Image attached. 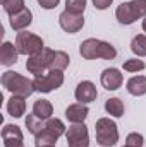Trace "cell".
I'll list each match as a JSON object with an SVG mask.
<instances>
[{"label":"cell","mask_w":146,"mask_h":147,"mask_svg":"<svg viewBox=\"0 0 146 147\" xmlns=\"http://www.w3.org/2000/svg\"><path fill=\"white\" fill-rule=\"evenodd\" d=\"M79 53L84 60H96V58H103V60H113L117 57V50L113 45H110L107 41L96 39V38H88L79 45Z\"/></svg>","instance_id":"cell-1"},{"label":"cell","mask_w":146,"mask_h":147,"mask_svg":"<svg viewBox=\"0 0 146 147\" xmlns=\"http://www.w3.org/2000/svg\"><path fill=\"white\" fill-rule=\"evenodd\" d=\"M0 82L9 92H12V96L29 98L33 92H36L35 91V82L31 79H28V77H24V75H21L17 72H12V70H7V72L2 74Z\"/></svg>","instance_id":"cell-2"},{"label":"cell","mask_w":146,"mask_h":147,"mask_svg":"<svg viewBox=\"0 0 146 147\" xmlns=\"http://www.w3.org/2000/svg\"><path fill=\"white\" fill-rule=\"evenodd\" d=\"M95 135H96V142L102 147H113L119 142L117 125L110 118H100V120H96Z\"/></svg>","instance_id":"cell-3"},{"label":"cell","mask_w":146,"mask_h":147,"mask_svg":"<svg viewBox=\"0 0 146 147\" xmlns=\"http://www.w3.org/2000/svg\"><path fill=\"white\" fill-rule=\"evenodd\" d=\"M16 48L19 51V55H26V57H33L38 55L45 50V43L43 39L33 33L28 31H21L16 36Z\"/></svg>","instance_id":"cell-4"},{"label":"cell","mask_w":146,"mask_h":147,"mask_svg":"<svg viewBox=\"0 0 146 147\" xmlns=\"http://www.w3.org/2000/svg\"><path fill=\"white\" fill-rule=\"evenodd\" d=\"M33 82H35L36 92H52L64 84V74H62V70H48L43 75L35 77Z\"/></svg>","instance_id":"cell-5"},{"label":"cell","mask_w":146,"mask_h":147,"mask_svg":"<svg viewBox=\"0 0 146 147\" xmlns=\"http://www.w3.org/2000/svg\"><path fill=\"white\" fill-rule=\"evenodd\" d=\"M65 139L69 147H88L89 146L88 127L84 123H72L65 132Z\"/></svg>","instance_id":"cell-6"},{"label":"cell","mask_w":146,"mask_h":147,"mask_svg":"<svg viewBox=\"0 0 146 147\" xmlns=\"http://www.w3.org/2000/svg\"><path fill=\"white\" fill-rule=\"evenodd\" d=\"M59 24H60V28H62L65 33L74 34V33H77V31L83 29V26H84V17H83V14H72V12L64 10V12L59 16Z\"/></svg>","instance_id":"cell-7"},{"label":"cell","mask_w":146,"mask_h":147,"mask_svg":"<svg viewBox=\"0 0 146 147\" xmlns=\"http://www.w3.org/2000/svg\"><path fill=\"white\" fill-rule=\"evenodd\" d=\"M48 53H50V48H45L41 53L29 57L28 62H26V69H28V72L33 74L35 77L46 74V70H48Z\"/></svg>","instance_id":"cell-8"},{"label":"cell","mask_w":146,"mask_h":147,"mask_svg":"<svg viewBox=\"0 0 146 147\" xmlns=\"http://www.w3.org/2000/svg\"><path fill=\"white\" fill-rule=\"evenodd\" d=\"M115 17H117V21H119L120 24L129 26V24L136 22L141 16H139V12L136 10L134 3H132V0H131V2H122V3L117 7V10H115Z\"/></svg>","instance_id":"cell-9"},{"label":"cell","mask_w":146,"mask_h":147,"mask_svg":"<svg viewBox=\"0 0 146 147\" xmlns=\"http://www.w3.org/2000/svg\"><path fill=\"white\" fill-rule=\"evenodd\" d=\"M74 96H76V99H77L79 103L88 105V103L96 101L98 92H96V87H95V84H93L91 80H83V82H79V84H77Z\"/></svg>","instance_id":"cell-10"},{"label":"cell","mask_w":146,"mask_h":147,"mask_svg":"<svg viewBox=\"0 0 146 147\" xmlns=\"http://www.w3.org/2000/svg\"><path fill=\"white\" fill-rule=\"evenodd\" d=\"M2 140L3 147H24L23 132L17 125H5L2 128Z\"/></svg>","instance_id":"cell-11"},{"label":"cell","mask_w":146,"mask_h":147,"mask_svg":"<svg viewBox=\"0 0 146 147\" xmlns=\"http://www.w3.org/2000/svg\"><path fill=\"white\" fill-rule=\"evenodd\" d=\"M100 82L102 86L107 89V91H117L122 82H124V77L119 69H105L102 72V77H100Z\"/></svg>","instance_id":"cell-12"},{"label":"cell","mask_w":146,"mask_h":147,"mask_svg":"<svg viewBox=\"0 0 146 147\" xmlns=\"http://www.w3.org/2000/svg\"><path fill=\"white\" fill-rule=\"evenodd\" d=\"M69 55L62 50H50L48 53V70H65L69 67Z\"/></svg>","instance_id":"cell-13"},{"label":"cell","mask_w":146,"mask_h":147,"mask_svg":"<svg viewBox=\"0 0 146 147\" xmlns=\"http://www.w3.org/2000/svg\"><path fill=\"white\" fill-rule=\"evenodd\" d=\"M9 17H10V28L14 31H17V33L24 31L33 22V12L29 9H23L21 12H17L14 16H9Z\"/></svg>","instance_id":"cell-14"},{"label":"cell","mask_w":146,"mask_h":147,"mask_svg":"<svg viewBox=\"0 0 146 147\" xmlns=\"http://www.w3.org/2000/svg\"><path fill=\"white\" fill-rule=\"evenodd\" d=\"M17 57H19V51H17L16 45L10 41H5L0 48V63L3 67H10L17 62Z\"/></svg>","instance_id":"cell-15"},{"label":"cell","mask_w":146,"mask_h":147,"mask_svg":"<svg viewBox=\"0 0 146 147\" xmlns=\"http://www.w3.org/2000/svg\"><path fill=\"white\" fill-rule=\"evenodd\" d=\"M88 113H89V110H88L86 105L76 103V105L67 106V110H65V118H67L71 123H84Z\"/></svg>","instance_id":"cell-16"},{"label":"cell","mask_w":146,"mask_h":147,"mask_svg":"<svg viewBox=\"0 0 146 147\" xmlns=\"http://www.w3.org/2000/svg\"><path fill=\"white\" fill-rule=\"evenodd\" d=\"M126 89L132 96H145L146 94V77L145 75H134L127 80Z\"/></svg>","instance_id":"cell-17"},{"label":"cell","mask_w":146,"mask_h":147,"mask_svg":"<svg viewBox=\"0 0 146 147\" xmlns=\"http://www.w3.org/2000/svg\"><path fill=\"white\" fill-rule=\"evenodd\" d=\"M26 98H21V96H12L9 101H7V111L10 116L14 118H21L26 111Z\"/></svg>","instance_id":"cell-18"},{"label":"cell","mask_w":146,"mask_h":147,"mask_svg":"<svg viewBox=\"0 0 146 147\" xmlns=\"http://www.w3.org/2000/svg\"><path fill=\"white\" fill-rule=\"evenodd\" d=\"M33 113L36 115L40 120H48L53 115V106L46 99H38V101H35V105H33Z\"/></svg>","instance_id":"cell-19"},{"label":"cell","mask_w":146,"mask_h":147,"mask_svg":"<svg viewBox=\"0 0 146 147\" xmlns=\"http://www.w3.org/2000/svg\"><path fill=\"white\" fill-rule=\"evenodd\" d=\"M105 111L112 116H115V118H120V116H124L126 110H124V103L119 98H110L105 103Z\"/></svg>","instance_id":"cell-20"},{"label":"cell","mask_w":146,"mask_h":147,"mask_svg":"<svg viewBox=\"0 0 146 147\" xmlns=\"http://www.w3.org/2000/svg\"><path fill=\"white\" fill-rule=\"evenodd\" d=\"M45 121H46V120H40L35 113H29V115L26 116V128H28L29 134L38 135V134L45 128Z\"/></svg>","instance_id":"cell-21"},{"label":"cell","mask_w":146,"mask_h":147,"mask_svg":"<svg viewBox=\"0 0 146 147\" xmlns=\"http://www.w3.org/2000/svg\"><path fill=\"white\" fill-rule=\"evenodd\" d=\"M43 130H48V132H52V134L57 135V137H62V135L67 132L64 121L59 120V118H48V120L45 121V128H43Z\"/></svg>","instance_id":"cell-22"},{"label":"cell","mask_w":146,"mask_h":147,"mask_svg":"<svg viewBox=\"0 0 146 147\" xmlns=\"http://www.w3.org/2000/svg\"><path fill=\"white\" fill-rule=\"evenodd\" d=\"M59 140L57 135H53L48 130H41L38 135H35V146L36 147H46V146H55Z\"/></svg>","instance_id":"cell-23"},{"label":"cell","mask_w":146,"mask_h":147,"mask_svg":"<svg viewBox=\"0 0 146 147\" xmlns=\"http://www.w3.org/2000/svg\"><path fill=\"white\" fill-rule=\"evenodd\" d=\"M131 50L138 57H146V34H138L131 41Z\"/></svg>","instance_id":"cell-24"},{"label":"cell","mask_w":146,"mask_h":147,"mask_svg":"<svg viewBox=\"0 0 146 147\" xmlns=\"http://www.w3.org/2000/svg\"><path fill=\"white\" fill-rule=\"evenodd\" d=\"M2 5H3V10L9 14V16H14L17 12H21L24 7V0H2Z\"/></svg>","instance_id":"cell-25"},{"label":"cell","mask_w":146,"mask_h":147,"mask_svg":"<svg viewBox=\"0 0 146 147\" xmlns=\"http://www.w3.org/2000/svg\"><path fill=\"white\" fill-rule=\"evenodd\" d=\"M86 9V0H65V10L72 14H83Z\"/></svg>","instance_id":"cell-26"},{"label":"cell","mask_w":146,"mask_h":147,"mask_svg":"<svg viewBox=\"0 0 146 147\" xmlns=\"http://www.w3.org/2000/svg\"><path fill=\"white\" fill-rule=\"evenodd\" d=\"M146 65L143 60H138V58H131V60H126L124 62V70L126 72H141L145 70Z\"/></svg>","instance_id":"cell-27"},{"label":"cell","mask_w":146,"mask_h":147,"mask_svg":"<svg viewBox=\"0 0 146 147\" xmlns=\"http://www.w3.org/2000/svg\"><path fill=\"white\" fill-rule=\"evenodd\" d=\"M126 144H127V146H134V147H143L145 139H143V135H141V134L132 132V134H129V135L126 137Z\"/></svg>","instance_id":"cell-28"},{"label":"cell","mask_w":146,"mask_h":147,"mask_svg":"<svg viewBox=\"0 0 146 147\" xmlns=\"http://www.w3.org/2000/svg\"><path fill=\"white\" fill-rule=\"evenodd\" d=\"M132 3H134L136 10L139 12V16L146 17V0H132Z\"/></svg>","instance_id":"cell-29"},{"label":"cell","mask_w":146,"mask_h":147,"mask_svg":"<svg viewBox=\"0 0 146 147\" xmlns=\"http://www.w3.org/2000/svg\"><path fill=\"white\" fill-rule=\"evenodd\" d=\"M38 3H40V7L50 10V9H55V7L60 3V0H38Z\"/></svg>","instance_id":"cell-30"},{"label":"cell","mask_w":146,"mask_h":147,"mask_svg":"<svg viewBox=\"0 0 146 147\" xmlns=\"http://www.w3.org/2000/svg\"><path fill=\"white\" fill-rule=\"evenodd\" d=\"M112 2L113 0H93V5L98 10H105V9H108L110 5H112Z\"/></svg>","instance_id":"cell-31"},{"label":"cell","mask_w":146,"mask_h":147,"mask_svg":"<svg viewBox=\"0 0 146 147\" xmlns=\"http://www.w3.org/2000/svg\"><path fill=\"white\" fill-rule=\"evenodd\" d=\"M143 31H145V33H146V17H145V19H143Z\"/></svg>","instance_id":"cell-32"},{"label":"cell","mask_w":146,"mask_h":147,"mask_svg":"<svg viewBox=\"0 0 146 147\" xmlns=\"http://www.w3.org/2000/svg\"><path fill=\"white\" fill-rule=\"evenodd\" d=\"M124 147H134V146H127V144H126V146H124Z\"/></svg>","instance_id":"cell-33"},{"label":"cell","mask_w":146,"mask_h":147,"mask_svg":"<svg viewBox=\"0 0 146 147\" xmlns=\"http://www.w3.org/2000/svg\"><path fill=\"white\" fill-rule=\"evenodd\" d=\"M46 147H55V146H46Z\"/></svg>","instance_id":"cell-34"}]
</instances>
